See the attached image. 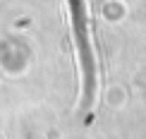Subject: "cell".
<instances>
[{
    "instance_id": "1",
    "label": "cell",
    "mask_w": 146,
    "mask_h": 139,
    "mask_svg": "<svg viewBox=\"0 0 146 139\" xmlns=\"http://www.w3.org/2000/svg\"><path fill=\"white\" fill-rule=\"evenodd\" d=\"M72 10V29H74V43L79 55V67H82V89H84V108L91 106L96 94V58L94 46H91V31H89V15L84 0H70Z\"/></svg>"
}]
</instances>
